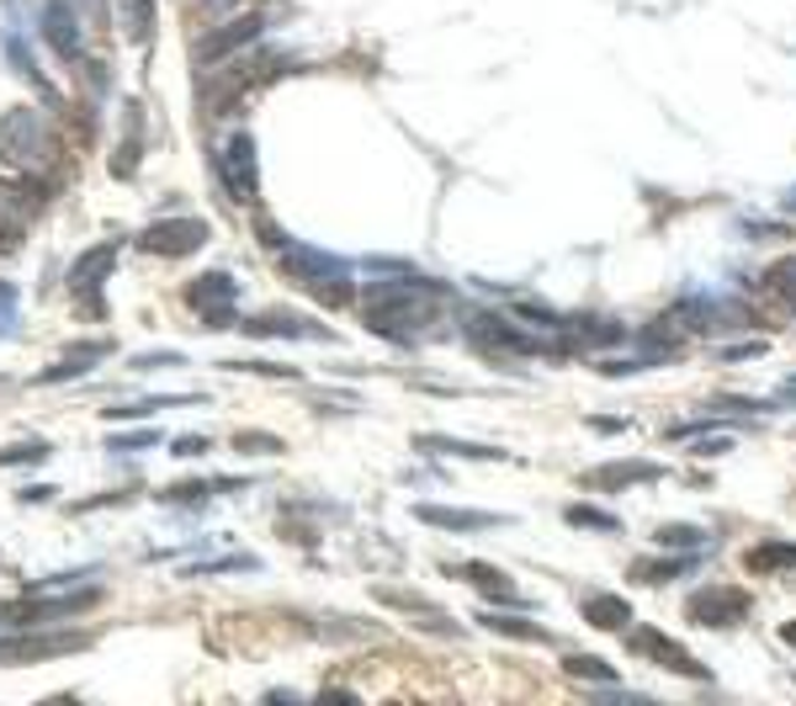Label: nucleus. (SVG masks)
Here are the masks:
<instances>
[{
	"label": "nucleus",
	"instance_id": "nucleus-1",
	"mask_svg": "<svg viewBox=\"0 0 796 706\" xmlns=\"http://www.w3.org/2000/svg\"><path fill=\"white\" fill-rule=\"evenodd\" d=\"M446 297L441 282L431 276H410V282H377L366 297V330L387 335V341H420L435 324V303Z\"/></svg>",
	"mask_w": 796,
	"mask_h": 706
},
{
	"label": "nucleus",
	"instance_id": "nucleus-2",
	"mask_svg": "<svg viewBox=\"0 0 796 706\" xmlns=\"http://www.w3.org/2000/svg\"><path fill=\"white\" fill-rule=\"evenodd\" d=\"M282 266L298 276V288H309V293H319L324 303H351L356 297V288H351V271H345V261H335V255H324V250H309V244H298V250H288L282 244Z\"/></svg>",
	"mask_w": 796,
	"mask_h": 706
},
{
	"label": "nucleus",
	"instance_id": "nucleus-3",
	"mask_svg": "<svg viewBox=\"0 0 796 706\" xmlns=\"http://www.w3.org/2000/svg\"><path fill=\"white\" fill-rule=\"evenodd\" d=\"M101 601V589H74V595H27V601H6L0 606V622L6 627H53L64 616H85V611Z\"/></svg>",
	"mask_w": 796,
	"mask_h": 706
},
{
	"label": "nucleus",
	"instance_id": "nucleus-4",
	"mask_svg": "<svg viewBox=\"0 0 796 706\" xmlns=\"http://www.w3.org/2000/svg\"><path fill=\"white\" fill-rule=\"evenodd\" d=\"M91 633H22V637H0V664H43V658H64V654H85Z\"/></svg>",
	"mask_w": 796,
	"mask_h": 706
},
{
	"label": "nucleus",
	"instance_id": "nucleus-5",
	"mask_svg": "<svg viewBox=\"0 0 796 706\" xmlns=\"http://www.w3.org/2000/svg\"><path fill=\"white\" fill-rule=\"evenodd\" d=\"M627 648L637 658L658 664V669H669V675H685V680H712V669H706L691 648H679L675 637H664L658 627H637V633H627Z\"/></svg>",
	"mask_w": 796,
	"mask_h": 706
},
{
	"label": "nucleus",
	"instance_id": "nucleus-6",
	"mask_svg": "<svg viewBox=\"0 0 796 706\" xmlns=\"http://www.w3.org/2000/svg\"><path fill=\"white\" fill-rule=\"evenodd\" d=\"M213 165H218L223 192L234 196V202H255V192H261V175H255V133H234Z\"/></svg>",
	"mask_w": 796,
	"mask_h": 706
},
{
	"label": "nucleus",
	"instance_id": "nucleus-7",
	"mask_svg": "<svg viewBox=\"0 0 796 706\" xmlns=\"http://www.w3.org/2000/svg\"><path fill=\"white\" fill-rule=\"evenodd\" d=\"M467 341L478 345V351H488V356H536V351H547L542 341L510 330L505 319H494V314H467Z\"/></svg>",
	"mask_w": 796,
	"mask_h": 706
},
{
	"label": "nucleus",
	"instance_id": "nucleus-8",
	"mask_svg": "<svg viewBox=\"0 0 796 706\" xmlns=\"http://www.w3.org/2000/svg\"><path fill=\"white\" fill-rule=\"evenodd\" d=\"M187 303L202 314V330H229V314H234V276L229 271H208L187 288Z\"/></svg>",
	"mask_w": 796,
	"mask_h": 706
},
{
	"label": "nucleus",
	"instance_id": "nucleus-9",
	"mask_svg": "<svg viewBox=\"0 0 796 706\" xmlns=\"http://www.w3.org/2000/svg\"><path fill=\"white\" fill-rule=\"evenodd\" d=\"M208 244V223L202 219H170V223H149L144 234H139V250L149 255H197Z\"/></svg>",
	"mask_w": 796,
	"mask_h": 706
},
{
	"label": "nucleus",
	"instance_id": "nucleus-10",
	"mask_svg": "<svg viewBox=\"0 0 796 706\" xmlns=\"http://www.w3.org/2000/svg\"><path fill=\"white\" fill-rule=\"evenodd\" d=\"M685 616L696 622V627H738L748 616V595L744 589H723V585H706L691 595V606Z\"/></svg>",
	"mask_w": 796,
	"mask_h": 706
},
{
	"label": "nucleus",
	"instance_id": "nucleus-11",
	"mask_svg": "<svg viewBox=\"0 0 796 706\" xmlns=\"http://www.w3.org/2000/svg\"><path fill=\"white\" fill-rule=\"evenodd\" d=\"M250 341H335V330L330 324H314V319H303V314H250L240 324Z\"/></svg>",
	"mask_w": 796,
	"mask_h": 706
},
{
	"label": "nucleus",
	"instance_id": "nucleus-12",
	"mask_svg": "<svg viewBox=\"0 0 796 706\" xmlns=\"http://www.w3.org/2000/svg\"><path fill=\"white\" fill-rule=\"evenodd\" d=\"M261 17H234V22L223 27V32H208V38H197V64H202V70H208V64H223V59H229V53L234 49H244V43H255V38H261Z\"/></svg>",
	"mask_w": 796,
	"mask_h": 706
},
{
	"label": "nucleus",
	"instance_id": "nucleus-13",
	"mask_svg": "<svg viewBox=\"0 0 796 706\" xmlns=\"http://www.w3.org/2000/svg\"><path fill=\"white\" fill-rule=\"evenodd\" d=\"M377 601L383 606H393V611H410L414 616V627L420 633H435V637H462V627L446 616L441 606H431V601H420V595H410V589H387V585H377Z\"/></svg>",
	"mask_w": 796,
	"mask_h": 706
},
{
	"label": "nucleus",
	"instance_id": "nucleus-14",
	"mask_svg": "<svg viewBox=\"0 0 796 706\" xmlns=\"http://www.w3.org/2000/svg\"><path fill=\"white\" fill-rule=\"evenodd\" d=\"M112 261H118V244H97V250H91V255H80L74 271H70V288L91 303V314H101V288H107Z\"/></svg>",
	"mask_w": 796,
	"mask_h": 706
},
{
	"label": "nucleus",
	"instance_id": "nucleus-15",
	"mask_svg": "<svg viewBox=\"0 0 796 706\" xmlns=\"http://www.w3.org/2000/svg\"><path fill=\"white\" fill-rule=\"evenodd\" d=\"M0 149L17 154V160H49V139H43V122L32 112H11V122L0 128Z\"/></svg>",
	"mask_w": 796,
	"mask_h": 706
},
{
	"label": "nucleus",
	"instance_id": "nucleus-16",
	"mask_svg": "<svg viewBox=\"0 0 796 706\" xmlns=\"http://www.w3.org/2000/svg\"><path fill=\"white\" fill-rule=\"evenodd\" d=\"M43 38H49V49L59 59H80V22H74V11L64 0H49V11H43Z\"/></svg>",
	"mask_w": 796,
	"mask_h": 706
},
{
	"label": "nucleus",
	"instance_id": "nucleus-17",
	"mask_svg": "<svg viewBox=\"0 0 796 706\" xmlns=\"http://www.w3.org/2000/svg\"><path fill=\"white\" fill-rule=\"evenodd\" d=\"M414 515L425 526H446V532H494L505 526V515H488V511H446V505H414Z\"/></svg>",
	"mask_w": 796,
	"mask_h": 706
},
{
	"label": "nucleus",
	"instance_id": "nucleus-18",
	"mask_svg": "<svg viewBox=\"0 0 796 706\" xmlns=\"http://www.w3.org/2000/svg\"><path fill=\"white\" fill-rule=\"evenodd\" d=\"M101 356H112V341L74 345L59 366H43V372H38V383H74V377H85V372H91V362H101Z\"/></svg>",
	"mask_w": 796,
	"mask_h": 706
},
{
	"label": "nucleus",
	"instance_id": "nucleus-19",
	"mask_svg": "<svg viewBox=\"0 0 796 706\" xmlns=\"http://www.w3.org/2000/svg\"><path fill=\"white\" fill-rule=\"evenodd\" d=\"M748 574H792L796 568V542H780V536H765L759 547L744 553Z\"/></svg>",
	"mask_w": 796,
	"mask_h": 706
},
{
	"label": "nucleus",
	"instance_id": "nucleus-20",
	"mask_svg": "<svg viewBox=\"0 0 796 706\" xmlns=\"http://www.w3.org/2000/svg\"><path fill=\"white\" fill-rule=\"evenodd\" d=\"M452 574H462L467 585L478 589V595H488V601H515V585H510V574L505 568H494V563H457Z\"/></svg>",
	"mask_w": 796,
	"mask_h": 706
},
{
	"label": "nucleus",
	"instance_id": "nucleus-21",
	"mask_svg": "<svg viewBox=\"0 0 796 706\" xmlns=\"http://www.w3.org/2000/svg\"><path fill=\"white\" fill-rule=\"evenodd\" d=\"M420 452H441V457H473V463H500L505 452L500 446H483V441H457V436H414Z\"/></svg>",
	"mask_w": 796,
	"mask_h": 706
},
{
	"label": "nucleus",
	"instance_id": "nucleus-22",
	"mask_svg": "<svg viewBox=\"0 0 796 706\" xmlns=\"http://www.w3.org/2000/svg\"><path fill=\"white\" fill-rule=\"evenodd\" d=\"M658 473H664L658 463H611V467H601V473H590V488L611 494V488H622V484H653Z\"/></svg>",
	"mask_w": 796,
	"mask_h": 706
},
{
	"label": "nucleus",
	"instance_id": "nucleus-23",
	"mask_svg": "<svg viewBox=\"0 0 796 706\" xmlns=\"http://www.w3.org/2000/svg\"><path fill=\"white\" fill-rule=\"evenodd\" d=\"M584 616H590V627H601V633H627L632 606L622 595H590V601H584Z\"/></svg>",
	"mask_w": 796,
	"mask_h": 706
},
{
	"label": "nucleus",
	"instance_id": "nucleus-24",
	"mask_svg": "<svg viewBox=\"0 0 796 706\" xmlns=\"http://www.w3.org/2000/svg\"><path fill=\"white\" fill-rule=\"evenodd\" d=\"M696 568V553H679V558H653V563H632V579H643V585H669L679 574H691Z\"/></svg>",
	"mask_w": 796,
	"mask_h": 706
},
{
	"label": "nucleus",
	"instance_id": "nucleus-25",
	"mask_svg": "<svg viewBox=\"0 0 796 706\" xmlns=\"http://www.w3.org/2000/svg\"><path fill=\"white\" fill-rule=\"evenodd\" d=\"M488 633H500V637H521V643H547V627H536V622H526V616H500V611H483L478 616Z\"/></svg>",
	"mask_w": 796,
	"mask_h": 706
},
{
	"label": "nucleus",
	"instance_id": "nucleus-26",
	"mask_svg": "<svg viewBox=\"0 0 796 706\" xmlns=\"http://www.w3.org/2000/svg\"><path fill=\"white\" fill-rule=\"evenodd\" d=\"M181 404H202V393H170V399H144V404H118L107 420H149L154 410H181Z\"/></svg>",
	"mask_w": 796,
	"mask_h": 706
},
{
	"label": "nucleus",
	"instance_id": "nucleus-27",
	"mask_svg": "<svg viewBox=\"0 0 796 706\" xmlns=\"http://www.w3.org/2000/svg\"><path fill=\"white\" fill-rule=\"evenodd\" d=\"M563 521H568V526H580V532H605V536L622 532V515L601 511V505H568V511H563Z\"/></svg>",
	"mask_w": 796,
	"mask_h": 706
},
{
	"label": "nucleus",
	"instance_id": "nucleus-28",
	"mask_svg": "<svg viewBox=\"0 0 796 706\" xmlns=\"http://www.w3.org/2000/svg\"><path fill=\"white\" fill-rule=\"evenodd\" d=\"M653 542H658V547H669V553H696V547H706V532L691 526V521H679V526H658Z\"/></svg>",
	"mask_w": 796,
	"mask_h": 706
},
{
	"label": "nucleus",
	"instance_id": "nucleus-29",
	"mask_svg": "<svg viewBox=\"0 0 796 706\" xmlns=\"http://www.w3.org/2000/svg\"><path fill=\"white\" fill-rule=\"evenodd\" d=\"M563 669L574 675V680H595V685H616V669L605 664V658H595V654H568L563 658Z\"/></svg>",
	"mask_w": 796,
	"mask_h": 706
},
{
	"label": "nucleus",
	"instance_id": "nucleus-30",
	"mask_svg": "<svg viewBox=\"0 0 796 706\" xmlns=\"http://www.w3.org/2000/svg\"><path fill=\"white\" fill-rule=\"evenodd\" d=\"M53 446L49 441H17V446H6L0 452V467H27V463H43Z\"/></svg>",
	"mask_w": 796,
	"mask_h": 706
},
{
	"label": "nucleus",
	"instance_id": "nucleus-31",
	"mask_svg": "<svg viewBox=\"0 0 796 706\" xmlns=\"http://www.w3.org/2000/svg\"><path fill=\"white\" fill-rule=\"evenodd\" d=\"M244 568H261V563L255 558H218V563H202V568H187V574H192V579H202V574H244Z\"/></svg>",
	"mask_w": 796,
	"mask_h": 706
},
{
	"label": "nucleus",
	"instance_id": "nucleus-32",
	"mask_svg": "<svg viewBox=\"0 0 796 706\" xmlns=\"http://www.w3.org/2000/svg\"><path fill=\"white\" fill-rule=\"evenodd\" d=\"M229 372H261V377H298V366H282V362H218Z\"/></svg>",
	"mask_w": 796,
	"mask_h": 706
},
{
	"label": "nucleus",
	"instance_id": "nucleus-33",
	"mask_svg": "<svg viewBox=\"0 0 796 706\" xmlns=\"http://www.w3.org/2000/svg\"><path fill=\"white\" fill-rule=\"evenodd\" d=\"M770 288L796 309V261H780V266L770 271Z\"/></svg>",
	"mask_w": 796,
	"mask_h": 706
},
{
	"label": "nucleus",
	"instance_id": "nucleus-34",
	"mask_svg": "<svg viewBox=\"0 0 796 706\" xmlns=\"http://www.w3.org/2000/svg\"><path fill=\"white\" fill-rule=\"evenodd\" d=\"M144 446H160V431H133V436L112 441V452H144Z\"/></svg>",
	"mask_w": 796,
	"mask_h": 706
},
{
	"label": "nucleus",
	"instance_id": "nucleus-35",
	"mask_svg": "<svg viewBox=\"0 0 796 706\" xmlns=\"http://www.w3.org/2000/svg\"><path fill=\"white\" fill-rule=\"evenodd\" d=\"M234 446H240L244 457H255V452H282V441H276V436H250V431H244V436H234Z\"/></svg>",
	"mask_w": 796,
	"mask_h": 706
},
{
	"label": "nucleus",
	"instance_id": "nucleus-36",
	"mask_svg": "<svg viewBox=\"0 0 796 706\" xmlns=\"http://www.w3.org/2000/svg\"><path fill=\"white\" fill-rule=\"evenodd\" d=\"M154 366H181V351H154V356H133V372H154Z\"/></svg>",
	"mask_w": 796,
	"mask_h": 706
},
{
	"label": "nucleus",
	"instance_id": "nucleus-37",
	"mask_svg": "<svg viewBox=\"0 0 796 706\" xmlns=\"http://www.w3.org/2000/svg\"><path fill=\"white\" fill-rule=\"evenodd\" d=\"M170 452H175V457H202V452H208V441L202 436H175L170 441Z\"/></svg>",
	"mask_w": 796,
	"mask_h": 706
},
{
	"label": "nucleus",
	"instance_id": "nucleus-38",
	"mask_svg": "<svg viewBox=\"0 0 796 706\" xmlns=\"http://www.w3.org/2000/svg\"><path fill=\"white\" fill-rule=\"evenodd\" d=\"M11 319H17V293L0 282V330H11Z\"/></svg>",
	"mask_w": 796,
	"mask_h": 706
},
{
	"label": "nucleus",
	"instance_id": "nucleus-39",
	"mask_svg": "<svg viewBox=\"0 0 796 706\" xmlns=\"http://www.w3.org/2000/svg\"><path fill=\"white\" fill-rule=\"evenodd\" d=\"M133 38H149V0H133Z\"/></svg>",
	"mask_w": 796,
	"mask_h": 706
},
{
	"label": "nucleus",
	"instance_id": "nucleus-40",
	"mask_svg": "<svg viewBox=\"0 0 796 706\" xmlns=\"http://www.w3.org/2000/svg\"><path fill=\"white\" fill-rule=\"evenodd\" d=\"M723 452H733V441H727V436L723 441H701V446H696V457H723Z\"/></svg>",
	"mask_w": 796,
	"mask_h": 706
},
{
	"label": "nucleus",
	"instance_id": "nucleus-41",
	"mask_svg": "<svg viewBox=\"0 0 796 706\" xmlns=\"http://www.w3.org/2000/svg\"><path fill=\"white\" fill-rule=\"evenodd\" d=\"M759 351H765V345H733V351H723L727 362H738V356H759Z\"/></svg>",
	"mask_w": 796,
	"mask_h": 706
},
{
	"label": "nucleus",
	"instance_id": "nucleus-42",
	"mask_svg": "<svg viewBox=\"0 0 796 706\" xmlns=\"http://www.w3.org/2000/svg\"><path fill=\"white\" fill-rule=\"evenodd\" d=\"M49 494H53L49 484H43V488H38V484H32V488H22V500H27V505H38V500H49Z\"/></svg>",
	"mask_w": 796,
	"mask_h": 706
},
{
	"label": "nucleus",
	"instance_id": "nucleus-43",
	"mask_svg": "<svg viewBox=\"0 0 796 706\" xmlns=\"http://www.w3.org/2000/svg\"><path fill=\"white\" fill-rule=\"evenodd\" d=\"M780 637H786V643L796 648V622H786V627H780Z\"/></svg>",
	"mask_w": 796,
	"mask_h": 706
},
{
	"label": "nucleus",
	"instance_id": "nucleus-44",
	"mask_svg": "<svg viewBox=\"0 0 796 706\" xmlns=\"http://www.w3.org/2000/svg\"><path fill=\"white\" fill-rule=\"evenodd\" d=\"M786 208H792V213H796V192H792V196H786Z\"/></svg>",
	"mask_w": 796,
	"mask_h": 706
}]
</instances>
